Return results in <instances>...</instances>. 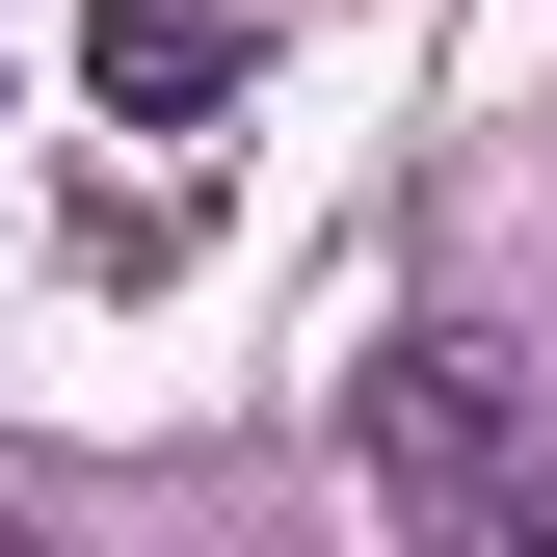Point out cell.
<instances>
[{
	"mask_svg": "<svg viewBox=\"0 0 557 557\" xmlns=\"http://www.w3.org/2000/svg\"><path fill=\"white\" fill-rule=\"evenodd\" d=\"M345 478L398 531H451V557H557V451H531L505 345H372L345 372Z\"/></svg>",
	"mask_w": 557,
	"mask_h": 557,
	"instance_id": "1",
	"label": "cell"
},
{
	"mask_svg": "<svg viewBox=\"0 0 557 557\" xmlns=\"http://www.w3.org/2000/svg\"><path fill=\"white\" fill-rule=\"evenodd\" d=\"M239 53H265L239 0H107L81 81H107V133H213V107H239Z\"/></svg>",
	"mask_w": 557,
	"mask_h": 557,
	"instance_id": "2",
	"label": "cell"
}]
</instances>
